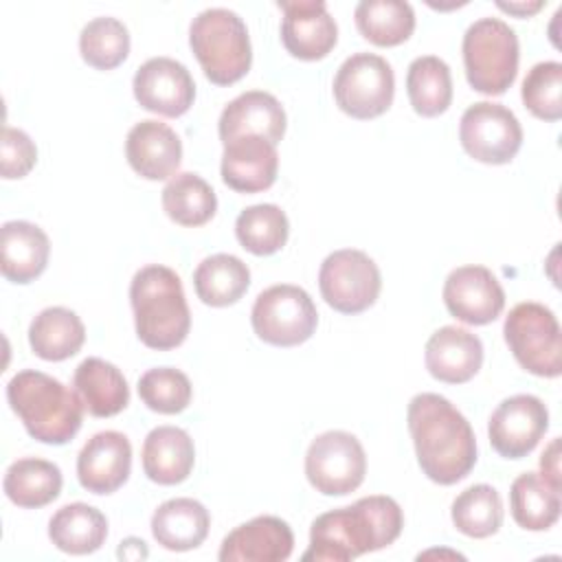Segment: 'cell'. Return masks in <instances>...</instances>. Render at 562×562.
Segmentation results:
<instances>
[{
    "label": "cell",
    "mask_w": 562,
    "mask_h": 562,
    "mask_svg": "<svg viewBox=\"0 0 562 562\" xmlns=\"http://www.w3.org/2000/svg\"><path fill=\"white\" fill-rule=\"evenodd\" d=\"M406 424L422 472L439 485L463 481L476 463V437L463 413L439 393H417Z\"/></svg>",
    "instance_id": "6da1fadb"
},
{
    "label": "cell",
    "mask_w": 562,
    "mask_h": 562,
    "mask_svg": "<svg viewBox=\"0 0 562 562\" xmlns=\"http://www.w3.org/2000/svg\"><path fill=\"white\" fill-rule=\"evenodd\" d=\"M404 527V514L395 498L373 494L353 505L325 512L310 527V547L303 562H349L393 544Z\"/></svg>",
    "instance_id": "7a4b0ae2"
},
{
    "label": "cell",
    "mask_w": 562,
    "mask_h": 562,
    "mask_svg": "<svg viewBox=\"0 0 562 562\" xmlns=\"http://www.w3.org/2000/svg\"><path fill=\"white\" fill-rule=\"evenodd\" d=\"M130 303L138 340L156 351H169L184 342L191 329V312L180 277L160 263L143 266L130 283Z\"/></svg>",
    "instance_id": "3957f363"
},
{
    "label": "cell",
    "mask_w": 562,
    "mask_h": 562,
    "mask_svg": "<svg viewBox=\"0 0 562 562\" xmlns=\"http://www.w3.org/2000/svg\"><path fill=\"white\" fill-rule=\"evenodd\" d=\"M7 400L26 432L48 446L68 443L83 424L86 408L75 389L35 369L18 371L9 380Z\"/></svg>",
    "instance_id": "277c9868"
},
{
    "label": "cell",
    "mask_w": 562,
    "mask_h": 562,
    "mask_svg": "<svg viewBox=\"0 0 562 562\" xmlns=\"http://www.w3.org/2000/svg\"><path fill=\"white\" fill-rule=\"evenodd\" d=\"M189 46L206 79L215 86L239 81L252 64V46L246 22L231 9L200 11L189 26Z\"/></svg>",
    "instance_id": "5b68a950"
},
{
    "label": "cell",
    "mask_w": 562,
    "mask_h": 562,
    "mask_svg": "<svg viewBox=\"0 0 562 562\" xmlns=\"http://www.w3.org/2000/svg\"><path fill=\"white\" fill-rule=\"evenodd\" d=\"M468 83L487 97L505 94L516 81L520 46L516 31L501 18H479L461 44Z\"/></svg>",
    "instance_id": "8992f818"
},
{
    "label": "cell",
    "mask_w": 562,
    "mask_h": 562,
    "mask_svg": "<svg viewBox=\"0 0 562 562\" xmlns=\"http://www.w3.org/2000/svg\"><path fill=\"white\" fill-rule=\"evenodd\" d=\"M503 336L525 371L538 378H558L562 373L560 323L547 305L536 301L514 305L505 316Z\"/></svg>",
    "instance_id": "52a82bcc"
},
{
    "label": "cell",
    "mask_w": 562,
    "mask_h": 562,
    "mask_svg": "<svg viewBox=\"0 0 562 562\" xmlns=\"http://www.w3.org/2000/svg\"><path fill=\"white\" fill-rule=\"evenodd\" d=\"M250 323L259 340L274 347H296L312 338L318 312L312 296L292 283H277L255 299Z\"/></svg>",
    "instance_id": "ba28073f"
},
{
    "label": "cell",
    "mask_w": 562,
    "mask_h": 562,
    "mask_svg": "<svg viewBox=\"0 0 562 562\" xmlns=\"http://www.w3.org/2000/svg\"><path fill=\"white\" fill-rule=\"evenodd\" d=\"M395 97L391 64L375 53H353L334 77L336 105L351 119L369 121L384 114Z\"/></svg>",
    "instance_id": "9c48e42d"
},
{
    "label": "cell",
    "mask_w": 562,
    "mask_h": 562,
    "mask_svg": "<svg viewBox=\"0 0 562 562\" xmlns=\"http://www.w3.org/2000/svg\"><path fill=\"white\" fill-rule=\"evenodd\" d=\"M318 290L329 307L340 314L369 310L382 290L378 263L358 248H342L327 255L318 270Z\"/></svg>",
    "instance_id": "30bf717a"
},
{
    "label": "cell",
    "mask_w": 562,
    "mask_h": 562,
    "mask_svg": "<svg viewBox=\"0 0 562 562\" xmlns=\"http://www.w3.org/2000/svg\"><path fill=\"white\" fill-rule=\"evenodd\" d=\"M367 474V454L356 435L327 430L312 439L305 452V476L325 496H345L358 490Z\"/></svg>",
    "instance_id": "8fae6325"
},
{
    "label": "cell",
    "mask_w": 562,
    "mask_h": 562,
    "mask_svg": "<svg viewBox=\"0 0 562 562\" xmlns=\"http://www.w3.org/2000/svg\"><path fill=\"white\" fill-rule=\"evenodd\" d=\"M459 140L470 158L485 165H507L522 145V127L509 108L479 101L463 112Z\"/></svg>",
    "instance_id": "7c38bea8"
},
{
    "label": "cell",
    "mask_w": 562,
    "mask_h": 562,
    "mask_svg": "<svg viewBox=\"0 0 562 562\" xmlns=\"http://www.w3.org/2000/svg\"><path fill=\"white\" fill-rule=\"evenodd\" d=\"M549 428V411L544 402L529 393L505 397L487 422L492 448L503 459L527 457Z\"/></svg>",
    "instance_id": "4fadbf2b"
},
{
    "label": "cell",
    "mask_w": 562,
    "mask_h": 562,
    "mask_svg": "<svg viewBox=\"0 0 562 562\" xmlns=\"http://www.w3.org/2000/svg\"><path fill=\"white\" fill-rule=\"evenodd\" d=\"M448 312L465 325L494 323L505 307V290L485 266L454 268L441 290Z\"/></svg>",
    "instance_id": "5bb4252c"
},
{
    "label": "cell",
    "mask_w": 562,
    "mask_h": 562,
    "mask_svg": "<svg viewBox=\"0 0 562 562\" xmlns=\"http://www.w3.org/2000/svg\"><path fill=\"white\" fill-rule=\"evenodd\" d=\"M140 108L160 116H182L195 99V81L184 64L171 57H151L138 66L132 81Z\"/></svg>",
    "instance_id": "9a60e30c"
},
{
    "label": "cell",
    "mask_w": 562,
    "mask_h": 562,
    "mask_svg": "<svg viewBox=\"0 0 562 562\" xmlns=\"http://www.w3.org/2000/svg\"><path fill=\"white\" fill-rule=\"evenodd\" d=\"M279 9L283 11L281 42L292 57L316 61L331 53L338 42V26L323 0L279 2Z\"/></svg>",
    "instance_id": "2e32d148"
},
{
    "label": "cell",
    "mask_w": 562,
    "mask_h": 562,
    "mask_svg": "<svg viewBox=\"0 0 562 562\" xmlns=\"http://www.w3.org/2000/svg\"><path fill=\"white\" fill-rule=\"evenodd\" d=\"M132 472V443L119 430L92 435L77 457V479L92 494H112Z\"/></svg>",
    "instance_id": "e0dca14e"
},
{
    "label": "cell",
    "mask_w": 562,
    "mask_h": 562,
    "mask_svg": "<svg viewBox=\"0 0 562 562\" xmlns=\"http://www.w3.org/2000/svg\"><path fill=\"white\" fill-rule=\"evenodd\" d=\"M222 151V180L237 193H259L274 184L279 171L277 145L263 136L244 134L235 136Z\"/></svg>",
    "instance_id": "ac0fdd59"
},
{
    "label": "cell",
    "mask_w": 562,
    "mask_h": 562,
    "mask_svg": "<svg viewBox=\"0 0 562 562\" xmlns=\"http://www.w3.org/2000/svg\"><path fill=\"white\" fill-rule=\"evenodd\" d=\"M294 551V533L279 516H255L237 525L220 547L222 562H283Z\"/></svg>",
    "instance_id": "d6986e66"
},
{
    "label": "cell",
    "mask_w": 562,
    "mask_h": 562,
    "mask_svg": "<svg viewBox=\"0 0 562 562\" xmlns=\"http://www.w3.org/2000/svg\"><path fill=\"white\" fill-rule=\"evenodd\" d=\"M125 158L140 178L167 180L182 162V140L167 123L145 119L127 132Z\"/></svg>",
    "instance_id": "ffe728a7"
},
{
    "label": "cell",
    "mask_w": 562,
    "mask_h": 562,
    "mask_svg": "<svg viewBox=\"0 0 562 562\" xmlns=\"http://www.w3.org/2000/svg\"><path fill=\"white\" fill-rule=\"evenodd\" d=\"M424 362L435 380L463 384L472 380L483 364V342L465 327L443 325L428 338Z\"/></svg>",
    "instance_id": "44dd1931"
},
{
    "label": "cell",
    "mask_w": 562,
    "mask_h": 562,
    "mask_svg": "<svg viewBox=\"0 0 562 562\" xmlns=\"http://www.w3.org/2000/svg\"><path fill=\"white\" fill-rule=\"evenodd\" d=\"M285 110L274 94L263 90H248L226 103L217 121V132L222 143L235 136L255 134L277 145L285 134Z\"/></svg>",
    "instance_id": "7402d4cb"
},
{
    "label": "cell",
    "mask_w": 562,
    "mask_h": 562,
    "mask_svg": "<svg viewBox=\"0 0 562 562\" xmlns=\"http://www.w3.org/2000/svg\"><path fill=\"white\" fill-rule=\"evenodd\" d=\"M0 250L2 277L11 283L24 285L35 281L46 270L50 241L37 224L26 220H11L2 224Z\"/></svg>",
    "instance_id": "603a6c76"
},
{
    "label": "cell",
    "mask_w": 562,
    "mask_h": 562,
    "mask_svg": "<svg viewBox=\"0 0 562 562\" xmlns=\"http://www.w3.org/2000/svg\"><path fill=\"white\" fill-rule=\"evenodd\" d=\"M143 472L158 485H178L189 479L195 463V446L178 426H156L143 441Z\"/></svg>",
    "instance_id": "cb8c5ba5"
},
{
    "label": "cell",
    "mask_w": 562,
    "mask_h": 562,
    "mask_svg": "<svg viewBox=\"0 0 562 562\" xmlns=\"http://www.w3.org/2000/svg\"><path fill=\"white\" fill-rule=\"evenodd\" d=\"M72 386L92 417H114L130 404V386L121 369L97 356L79 362Z\"/></svg>",
    "instance_id": "d4e9b609"
},
{
    "label": "cell",
    "mask_w": 562,
    "mask_h": 562,
    "mask_svg": "<svg viewBox=\"0 0 562 562\" xmlns=\"http://www.w3.org/2000/svg\"><path fill=\"white\" fill-rule=\"evenodd\" d=\"M211 527L209 509L195 498H169L160 503L151 516L154 540L169 551L198 549Z\"/></svg>",
    "instance_id": "484cf974"
},
{
    "label": "cell",
    "mask_w": 562,
    "mask_h": 562,
    "mask_svg": "<svg viewBox=\"0 0 562 562\" xmlns=\"http://www.w3.org/2000/svg\"><path fill=\"white\" fill-rule=\"evenodd\" d=\"M48 538L64 553L88 555L105 542L108 518L88 503H68L50 516Z\"/></svg>",
    "instance_id": "4316f807"
},
{
    "label": "cell",
    "mask_w": 562,
    "mask_h": 562,
    "mask_svg": "<svg viewBox=\"0 0 562 562\" xmlns=\"http://www.w3.org/2000/svg\"><path fill=\"white\" fill-rule=\"evenodd\" d=\"M86 342L81 318L61 305L42 310L29 325V345L33 353L48 362L72 358Z\"/></svg>",
    "instance_id": "83f0119b"
},
{
    "label": "cell",
    "mask_w": 562,
    "mask_h": 562,
    "mask_svg": "<svg viewBox=\"0 0 562 562\" xmlns=\"http://www.w3.org/2000/svg\"><path fill=\"white\" fill-rule=\"evenodd\" d=\"M64 476L57 463L24 457L13 461L2 479V490L7 498L24 509H37L53 503L61 494Z\"/></svg>",
    "instance_id": "f1b7e54d"
},
{
    "label": "cell",
    "mask_w": 562,
    "mask_h": 562,
    "mask_svg": "<svg viewBox=\"0 0 562 562\" xmlns=\"http://www.w3.org/2000/svg\"><path fill=\"white\" fill-rule=\"evenodd\" d=\"M250 285L248 266L228 252H217L202 259L193 272V288L198 299L211 307H226L237 303Z\"/></svg>",
    "instance_id": "f546056e"
},
{
    "label": "cell",
    "mask_w": 562,
    "mask_h": 562,
    "mask_svg": "<svg viewBox=\"0 0 562 562\" xmlns=\"http://www.w3.org/2000/svg\"><path fill=\"white\" fill-rule=\"evenodd\" d=\"M509 512L518 527L547 531L560 518V490L542 474L525 472L509 487Z\"/></svg>",
    "instance_id": "4dcf8cb0"
},
{
    "label": "cell",
    "mask_w": 562,
    "mask_h": 562,
    "mask_svg": "<svg viewBox=\"0 0 562 562\" xmlns=\"http://www.w3.org/2000/svg\"><path fill=\"white\" fill-rule=\"evenodd\" d=\"M406 94L419 116L443 114L452 103L450 66L437 55L415 57L406 70Z\"/></svg>",
    "instance_id": "1f68e13d"
},
{
    "label": "cell",
    "mask_w": 562,
    "mask_h": 562,
    "mask_svg": "<svg viewBox=\"0 0 562 562\" xmlns=\"http://www.w3.org/2000/svg\"><path fill=\"white\" fill-rule=\"evenodd\" d=\"M160 202L167 217L180 226H202L217 211L213 187L193 171H182L169 178Z\"/></svg>",
    "instance_id": "d6a6232c"
},
{
    "label": "cell",
    "mask_w": 562,
    "mask_h": 562,
    "mask_svg": "<svg viewBox=\"0 0 562 562\" xmlns=\"http://www.w3.org/2000/svg\"><path fill=\"white\" fill-rule=\"evenodd\" d=\"M356 26L375 46H397L415 31V11L402 0H362L353 11Z\"/></svg>",
    "instance_id": "836d02e7"
},
{
    "label": "cell",
    "mask_w": 562,
    "mask_h": 562,
    "mask_svg": "<svg viewBox=\"0 0 562 562\" xmlns=\"http://www.w3.org/2000/svg\"><path fill=\"white\" fill-rule=\"evenodd\" d=\"M235 235L241 248L257 257H268L285 246L290 222L277 204H252L237 215Z\"/></svg>",
    "instance_id": "e575fe53"
},
{
    "label": "cell",
    "mask_w": 562,
    "mask_h": 562,
    "mask_svg": "<svg viewBox=\"0 0 562 562\" xmlns=\"http://www.w3.org/2000/svg\"><path fill=\"white\" fill-rule=\"evenodd\" d=\"M452 525L468 538H490L503 525V501L501 494L487 485L476 483L463 490L450 509Z\"/></svg>",
    "instance_id": "d590c367"
},
{
    "label": "cell",
    "mask_w": 562,
    "mask_h": 562,
    "mask_svg": "<svg viewBox=\"0 0 562 562\" xmlns=\"http://www.w3.org/2000/svg\"><path fill=\"white\" fill-rule=\"evenodd\" d=\"M79 53L88 66L112 70L130 55V31L116 18H94L79 33Z\"/></svg>",
    "instance_id": "8d00e7d4"
},
{
    "label": "cell",
    "mask_w": 562,
    "mask_h": 562,
    "mask_svg": "<svg viewBox=\"0 0 562 562\" xmlns=\"http://www.w3.org/2000/svg\"><path fill=\"white\" fill-rule=\"evenodd\" d=\"M138 397L143 404L162 415L182 413L193 397V386L187 373L173 367H154L138 378Z\"/></svg>",
    "instance_id": "74e56055"
},
{
    "label": "cell",
    "mask_w": 562,
    "mask_h": 562,
    "mask_svg": "<svg viewBox=\"0 0 562 562\" xmlns=\"http://www.w3.org/2000/svg\"><path fill=\"white\" fill-rule=\"evenodd\" d=\"M520 97L525 108L540 121L562 116V64L540 61L522 79Z\"/></svg>",
    "instance_id": "f35d334b"
},
{
    "label": "cell",
    "mask_w": 562,
    "mask_h": 562,
    "mask_svg": "<svg viewBox=\"0 0 562 562\" xmlns=\"http://www.w3.org/2000/svg\"><path fill=\"white\" fill-rule=\"evenodd\" d=\"M37 162V147L33 138L18 127L7 125L0 143V171L4 180L24 178Z\"/></svg>",
    "instance_id": "ab89813d"
},
{
    "label": "cell",
    "mask_w": 562,
    "mask_h": 562,
    "mask_svg": "<svg viewBox=\"0 0 562 562\" xmlns=\"http://www.w3.org/2000/svg\"><path fill=\"white\" fill-rule=\"evenodd\" d=\"M540 474L560 490V439H551L540 457Z\"/></svg>",
    "instance_id": "60d3db41"
},
{
    "label": "cell",
    "mask_w": 562,
    "mask_h": 562,
    "mask_svg": "<svg viewBox=\"0 0 562 562\" xmlns=\"http://www.w3.org/2000/svg\"><path fill=\"white\" fill-rule=\"evenodd\" d=\"M116 555L123 560H145L149 555V551L140 538H125L121 542Z\"/></svg>",
    "instance_id": "b9f144b4"
},
{
    "label": "cell",
    "mask_w": 562,
    "mask_h": 562,
    "mask_svg": "<svg viewBox=\"0 0 562 562\" xmlns=\"http://www.w3.org/2000/svg\"><path fill=\"white\" fill-rule=\"evenodd\" d=\"M496 7L505 13L516 15V18H529V15L538 13L544 7V2L542 0H536V2H496Z\"/></svg>",
    "instance_id": "7bdbcfd3"
}]
</instances>
